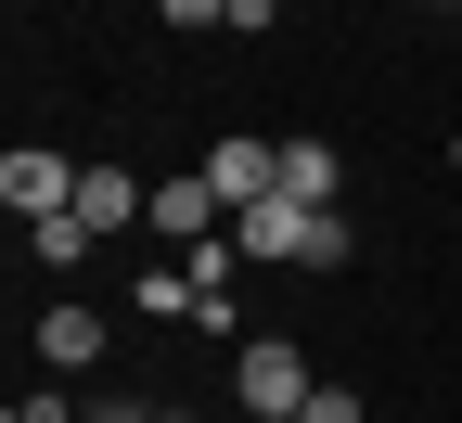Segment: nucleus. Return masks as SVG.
I'll return each mask as SVG.
<instances>
[{
	"label": "nucleus",
	"mask_w": 462,
	"mask_h": 423,
	"mask_svg": "<svg viewBox=\"0 0 462 423\" xmlns=\"http://www.w3.org/2000/svg\"><path fill=\"white\" fill-rule=\"evenodd\" d=\"M231 398H245L257 423H296V410H309V359L282 346V334H257L245 359H231Z\"/></svg>",
	"instance_id": "nucleus-1"
},
{
	"label": "nucleus",
	"mask_w": 462,
	"mask_h": 423,
	"mask_svg": "<svg viewBox=\"0 0 462 423\" xmlns=\"http://www.w3.org/2000/svg\"><path fill=\"white\" fill-rule=\"evenodd\" d=\"M26 244H39V257H51V270H78V257H90V244H103V231H90V218H78V206H65V218H26Z\"/></svg>",
	"instance_id": "nucleus-9"
},
{
	"label": "nucleus",
	"mask_w": 462,
	"mask_h": 423,
	"mask_svg": "<svg viewBox=\"0 0 462 423\" xmlns=\"http://www.w3.org/2000/svg\"><path fill=\"white\" fill-rule=\"evenodd\" d=\"M309 218H321V206L270 193V206H245V218H231V244H245V257H296V244H309Z\"/></svg>",
	"instance_id": "nucleus-4"
},
{
	"label": "nucleus",
	"mask_w": 462,
	"mask_h": 423,
	"mask_svg": "<svg viewBox=\"0 0 462 423\" xmlns=\"http://www.w3.org/2000/svg\"><path fill=\"white\" fill-rule=\"evenodd\" d=\"M296 423H360V398H346V385H309V410Z\"/></svg>",
	"instance_id": "nucleus-11"
},
{
	"label": "nucleus",
	"mask_w": 462,
	"mask_h": 423,
	"mask_svg": "<svg viewBox=\"0 0 462 423\" xmlns=\"http://www.w3.org/2000/svg\"><path fill=\"white\" fill-rule=\"evenodd\" d=\"M346 244H360V231H346V218L321 206V218H309V244H296V270H346Z\"/></svg>",
	"instance_id": "nucleus-10"
},
{
	"label": "nucleus",
	"mask_w": 462,
	"mask_h": 423,
	"mask_svg": "<svg viewBox=\"0 0 462 423\" xmlns=\"http://www.w3.org/2000/svg\"><path fill=\"white\" fill-rule=\"evenodd\" d=\"M449 167H462V142H449Z\"/></svg>",
	"instance_id": "nucleus-15"
},
{
	"label": "nucleus",
	"mask_w": 462,
	"mask_h": 423,
	"mask_svg": "<svg viewBox=\"0 0 462 423\" xmlns=\"http://www.w3.org/2000/svg\"><path fill=\"white\" fill-rule=\"evenodd\" d=\"M167 423H193V410H167Z\"/></svg>",
	"instance_id": "nucleus-14"
},
{
	"label": "nucleus",
	"mask_w": 462,
	"mask_h": 423,
	"mask_svg": "<svg viewBox=\"0 0 462 423\" xmlns=\"http://www.w3.org/2000/svg\"><path fill=\"white\" fill-rule=\"evenodd\" d=\"M437 14H462V0H437Z\"/></svg>",
	"instance_id": "nucleus-13"
},
{
	"label": "nucleus",
	"mask_w": 462,
	"mask_h": 423,
	"mask_svg": "<svg viewBox=\"0 0 462 423\" xmlns=\"http://www.w3.org/2000/svg\"><path fill=\"white\" fill-rule=\"evenodd\" d=\"M39 359H65V372L103 359V308H78V295H65V308H39Z\"/></svg>",
	"instance_id": "nucleus-7"
},
{
	"label": "nucleus",
	"mask_w": 462,
	"mask_h": 423,
	"mask_svg": "<svg viewBox=\"0 0 462 423\" xmlns=\"http://www.w3.org/2000/svg\"><path fill=\"white\" fill-rule=\"evenodd\" d=\"M167 26H231V0H154Z\"/></svg>",
	"instance_id": "nucleus-12"
},
{
	"label": "nucleus",
	"mask_w": 462,
	"mask_h": 423,
	"mask_svg": "<svg viewBox=\"0 0 462 423\" xmlns=\"http://www.w3.org/2000/svg\"><path fill=\"white\" fill-rule=\"evenodd\" d=\"M78 218L90 231H129V218H154V193H129L116 167H78Z\"/></svg>",
	"instance_id": "nucleus-6"
},
{
	"label": "nucleus",
	"mask_w": 462,
	"mask_h": 423,
	"mask_svg": "<svg viewBox=\"0 0 462 423\" xmlns=\"http://www.w3.org/2000/svg\"><path fill=\"white\" fill-rule=\"evenodd\" d=\"M282 193H296V206H334V142H282Z\"/></svg>",
	"instance_id": "nucleus-8"
},
{
	"label": "nucleus",
	"mask_w": 462,
	"mask_h": 423,
	"mask_svg": "<svg viewBox=\"0 0 462 423\" xmlns=\"http://www.w3.org/2000/svg\"><path fill=\"white\" fill-rule=\"evenodd\" d=\"M206 193H218L231 218H245V206H270V193H282V142H245V129H231V142L206 154Z\"/></svg>",
	"instance_id": "nucleus-3"
},
{
	"label": "nucleus",
	"mask_w": 462,
	"mask_h": 423,
	"mask_svg": "<svg viewBox=\"0 0 462 423\" xmlns=\"http://www.w3.org/2000/svg\"><path fill=\"white\" fill-rule=\"evenodd\" d=\"M0 206H14V218H65L78 206V167L51 142H14V154H0Z\"/></svg>",
	"instance_id": "nucleus-2"
},
{
	"label": "nucleus",
	"mask_w": 462,
	"mask_h": 423,
	"mask_svg": "<svg viewBox=\"0 0 462 423\" xmlns=\"http://www.w3.org/2000/svg\"><path fill=\"white\" fill-rule=\"evenodd\" d=\"M154 231H180V244H206V231H231V206L206 193V167H193V179H167V193H154Z\"/></svg>",
	"instance_id": "nucleus-5"
}]
</instances>
